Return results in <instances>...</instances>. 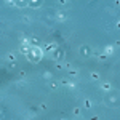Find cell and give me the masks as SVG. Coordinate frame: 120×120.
<instances>
[{"instance_id":"e0dca14e","label":"cell","mask_w":120,"mask_h":120,"mask_svg":"<svg viewBox=\"0 0 120 120\" xmlns=\"http://www.w3.org/2000/svg\"><path fill=\"white\" fill-rule=\"evenodd\" d=\"M16 7H21V8H24V7H27V2H16Z\"/></svg>"},{"instance_id":"6da1fadb","label":"cell","mask_w":120,"mask_h":120,"mask_svg":"<svg viewBox=\"0 0 120 120\" xmlns=\"http://www.w3.org/2000/svg\"><path fill=\"white\" fill-rule=\"evenodd\" d=\"M42 58H43V48H40V46H30V50H29L27 53V59L30 63H38V61H42Z\"/></svg>"},{"instance_id":"ac0fdd59","label":"cell","mask_w":120,"mask_h":120,"mask_svg":"<svg viewBox=\"0 0 120 120\" xmlns=\"http://www.w3.org/2000/svg\"><path fill=\"white\" fill-rule=\"evenodd\" d=\"M46 109H48V107H46V104H45V102H42V104L38 106V111H46Z\"/></svg>"},{"instance_id":"2e32d148","label":"cell","mask_w":120,"mask_h":120,"mask_svg":"<svg viewBox=\"0 0 120 120\" xmlns=\"http://www.w3.org/2000/svg\"><path fill=\"white\" fill-rule=\"evenodd\" d=\"M26 80H24V79H21V80H18V82H16V86H19V88H21V86H24V85H26Z\"/></svg>"},{"instance_id":"603a6c76","label":"cell","mask_w":120,"mask_h":120,"mask_svg":"<svg viewBox=\"0 0 120 120\" xmlns=\"http://www.w3.org/2000/svg\"><path fill=\"white\" fill-rule=\"evenodd\" d=\"M106 58H107V56H106V55H102V53H101V55H99V61H104Z\"/></svg>"},{"instance_id":"9a60e30c","label":"cell","mask_w":120,"mask_h":120,"mask_svg":"<svg viewBox=\"0 0 120 120\" xmlns=\"http://www.w3.org/2000/svg\"><path fill=\"white\" fill-rule=\"evenodd\" d=\"M90 77H91L93 80H99V79H101V77H99V74H98V72H91V74H90Z\"/></svg>"},{"instance_id":"277c9868","label":"cell","mask_w":120,"mask_h":120,"mask_svg":"<svg viewBox=\"0 0 120 120\" xmlns=\"http://www.w3.org/2000/svg\"><path fill=\"white\" fill-rule=\"evenodd\" d=\"M53 58H55L56 61H61V59H64V51H63V50H59V48H56L55 51H53Z\"/></svg>"},{"instance_id":"5bb4252c","label":"cell","mask_w":120,"mask_h":120,"mask_svg":"<svg viewBox=\"0 0 120 120\" xmlns=\"http://www.w3.org/2000/svg\"><path fill=\"white\" fill-rule=\"evenodd\" d=\"M72 114H74L75 117H80V114H82V109H80V107H75L74 111H72Z\"/></svg>"},{"instance_id":"8fae6325","label":"cell","mask_w":120,"mask_h":120,"mask_svg":"<svg viewBox=\"0 0 120 120\" xmlns=\"http://www.w3.org/2000/svg\"><path fill=\"white\" fill-rule=\"evenodd\" d=\"M56 48H58V45H56V43H46V45H45V50H46V51H55Z\"/></svg>"},{"instance_id":"d6986e66","label":"cell","mask_w":120,"mask_h":120,"mask_svg":"<svg viewBox=\"0 0 120 120\" xmlns=\"http://www.w3.org/2000/svg\"><path fill=\"white\" fill-rule=\"evenodd\" d=\"M29 112L34 115V114H37V112H38V107H35V106H34V107H30V111H29Z\"/></svg>"},{"instance_id":"484cf974","label":"cell","mask_w":120,"mask_h":120,"mask_svg":"<svg viewBox=\"0 0 120 120\" xmlns=\"http://www.w3.org/2000/svg\"><path fill=\"white\" fill-rule=\"evenodd\" d=\"M24 120H30V117H26V119H24Z\"/></svg>"},{"instance_id":"8992f818","label":"cell","mask_w":120,"mask_h":120,"mask_svg":"<svg viewBox=\"0 0 120 120\" xmlns=\"http://www.w3.org/2000/svg\"><path fill=\"white\" fill-rule=\"evenodd\" d=\"M7 61L8 63H16V56H15V51H10V53H7Z\"/></svg>"},{"instance_id":"7a4b0ae2","label":"cell","mask_w":120,"mask_h":120,"mask_svg":"<svg viewBox=\"0 0 120 120\" xmlns=\"http://www.w3.org/2000/svg\"><path fill=\"white\" fill-rule=\"evenodd\" d=\"M119 101V96L117 94H109L107 98H106V106H109V107H114L115 104Z\"/></svg>"},{"instance_id":"5b68a950","label":"cell","mask_w":120,"mask_h":120,"mask_svg":"<svg viewBox=\"0 0 120 120\" xmlns=\"http://www.w3.org/2000/svg\"><path fill=\"white\" fill-rule=\"evenodd\" d=\"M27 7H30V8L37 10L42 7V2H38V0H34V2H27Z\"/></svg>"},{"instance_id":"4fadbf2b","label":"cell","mask_w":120,"mask_h":120,"mask_svg":"<svg viewBox=\"0 0 120 120\" xmlns=\"http://www.w3.org/2000/svg\"><path fill=\"white\" fill-rule=\"evenodd\" d=\"M91 101H90V99H83V107H85V109H91Z\"/></svg>"},{"instance_id":"52a82bcc","label":"cell","mask_w":120,"mask_h":120,"mask_svg":"<svg viewBox=\"0 0 120 120\" xmlns=\"http://www.w3.org/2000/svg\"><path fill=\"white\" fill-rule=\"evenodd\" d=\"M56 19H58V21H66V19H67V13H64V11H58Z\"/></svg>"},{"instance_id":"ba28073f","label":"cell","mask_w":120,"mask_h":120,"mask_svg":"<svg viewBox=\"0 0 120 120\" xmlns=\"http://www.w3.org/2000/svg\"><path fill=\"white\" fill-rule=\"evenodd\" d=\"M102 55H106V56H112V55H114V46H112V45L106 46V48H104V53H102Z\"/></svg>"},{"instance_id":"44dd1931","label":"cell","mask_w":120,"mask_h":120,"mask_svg":"<svg viewBox=\"0 0 120 120\" xmlns=\"http://www.w3.org/2000/svg\"><path fill=\"white\" fill-rule=\"evenodd\" d=\"M43 79H51V72H43Z\"/></svg>"},{"instance_id":"9c48e42d","label":"cell","mask_w":120,"mask_h":120,"mask_svg":"<svg viewBox=\"0 0 120 120\" xmlns=\"http://www.w3.org/2000/svg\"><path fill=\"white\" fill-rule=\"evenodd\" d=\"M61 85H66V86H71V88H75L77 85H75L74 82H71V80H67V79H63L61 80Z\"/></svg>"},{"instance_id":"7402d4cb","label":"cell","mask_w":120,"mask_h":120,"mask_svg":"<svg viewBox=\"0 0 120 120\" xmlns=\"http://www.w3.org/2000/svg\"><path fill=\"white\" fill-rule=\"evenodd\" d=\"M50 86H51V88H53V90H55L56 86H58V83H56V82H50Z\"/></svg>"},{"instance_id":"d4e9b609","label":"cell","mask_w":120,"mask_h":120,"mask_svg":"<svg viewBox=\"0 0 120 120\" xmlns=\"http://www.w3.org/2000/svg\"><path fill=\"white\" fill-rule=\"evenodd\" d=\"M90 120H99V117H98V115H93V117H91Z\"/></svg>"},{"instance_id":"30bf717a","label":"cell","mask_w":120,"mask_h":120,"mask_svg":"<svg viewBox=\"0 0 120 120\" xmlns=\"http://www.w3.org/2000/svg\"><path fill=\"white\" fill-rule=\"evenodd\" d=\"M101 90H104V91H111V90H112V85L109 82H102L101 83Z\"/></svg>"},{"instance_id":"3957f363","label":"cell","mask_w":120,"mask_h":120,"mask_svg":"<svg viewBox=\"0 0 120 120\" xmlns=\"http://www.w3.org/2000/svg\"><path fill=\"white\" fill-rule=\"evenodd\" d=\"M80 56H85V58H88V56H91V53H93V50L90 48L88 45H82L80 46Z\"/></svg>"},{"instance_id":"ffe728a7","label":"cell","mask_w":120,"mask_h":120,"mask_svg":"<svg viewBox=\"0 0 120 120\" xmlns=\"http://www.w3.org/2000/svg\"><path fill=\"white\" fill-rule=\"evenodd\" d=\"M69 72L71 75H79V71H75V69H69Z\"/></svg>"},{"instance_id":"cb8c5ba5","label":"cell","mask_w":120,"mask_h":120,"mask_svg":"<svg viewBox=\"0 0 120 120\" xmlns=\"http://www.w3.org/2000/svg\"><path fill=\"white\" fill-rule=\"evenodd\" d=\"M64 66H66V67H67V69H72V64H71V63H66Z\"/></svg>"},{"instance_id":"4316f807","label":"cell","mask_w":120,"mask_h":120,"mask_svg":"<svg viewBox=\"0 0 120 120\" xmlns=\"http://www.w3.org/2000/svg\"><path fill=\"white\" fill-rule=\"evenodd\" d=\"M63 120H67V119H63Z\"/></svg>"},{"instance_id":"7c38bea8","label":"cell","mask_w":120,"mask_h":120,"mask_svg":"<svg viewBox=\"0 0 120 120\" xmlns=\"http://www.w3.org/2000/svg\"><path fill=\"white\" fill-rule=\"evenodd\" d=\"M21 19H22V22H26V24H29V22L32 21V18H30L29 15H26V13H24V15H21Z\"/></svg>"}]
</instances>
